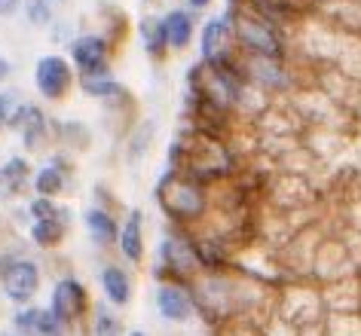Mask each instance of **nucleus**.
I'll list each match as a JSON object with an SVG mask.
<instances>
[{
    "mask_svg": "<svg viewBox=\"0 0 361 336\" xmlns=\"http://www.w3.org/2000/svg\"><path fill=\"white\" fill-rule=\"evenodd\" d=\"M162 168L184 171L200 184L218 189L245 168V159L230 138H214V135L180 125L166 144V166Z\"/></svg>",
    "mask_w": 361,
    "mask_h": 336,
    "instance_id": "nucleus-1",
    "label": "nucleus"
},
{
    "mask_svg": "<svg viewBox=\"0 0 361 336\" xmlns=\"http://www.w3.org/2000/svg\"><path fill=\"white\" fill-rule=\"evenodd\" d=\"M153 202L162 220L180 230H200L214 217V189L184 171L162 168L153 184Z\"/></svg>",
    "mask_w": 361,
    "mask_h": 336,
    "instance_id": "nucleus-2",
    "label": "nucleus"
},
{
    "mask_svg": "<svg viewBox=\"0 0 361 336\" xmlns=\"http://www.w3.org/2000/svg\"><path fill=\"white\" fill-rule=\"evenodd\" d=\"M233 25V40H236V52L245 58H269V61H294V34L279 28V25L267 22L264 15L251 13L245 0H227L221 10Z\"/></svg>",
    "mask_w": 361,
    "mask_h": 336,
    "instance_id": "nucleus-3",
    "label": "nucleus"
},
{
    "mask_svg": "<svg viewBox=\"0 0 361 336\" xmlns=\"http://www.w3.org/2000/svg\"><path fill=\"white\" fill-rule=\"evenodd\" d=\"M153 278L157 281H184L190 285L202 275V260L196 251L193 230L166 223L159 230L157 248H153Z\"/></svg>",
    "mask_w": 361,
    "mask_h": 336,
    "instance_id": "nucleus-4",
    "label": "nucleus"
},
{
    "mask_svg": "<svg viewBox=\"0 0 361 336\" xmlns=\"http://www.w3.org/2000/svg\"><path fill=\"white\" fill-rule=\"evenodd\" d=\"M242 68H245L248 83L255 86L269 104L294 98L303 89V77L297 61H269V58H245L242 56Z\"/></svg>",
    "mask_w": 361,
    "mask_h": 336,
    "instance_id": "nucleus-5",
    "label": "nucleus"
},
{
    "mask_svg": "<svg viewBox=\"0 0 361 336\" xmlns=\"http://www.w3.org/2000/svg\"><path fill=\"white\" fill-rule=\"evenodd\" d=\"M52 125H56V116L47 111V104L22 98L13 120H10V132L6 135H13V138L19 141V147H22L19 153L43 156V153L52 150Z\"/></svg>",
    "mask_w": 361,
    "mask_h": 336,
    "instance_id": "nucleus-6",
    "label": "nucleus"
},
{
    "mask_svg": "<svg viewBox=\"0 0 361 336\" xmlns=\"http://www.w3.org/2000/svg\"><path fill=\"white\" fill-rule=\"evenodd\" d=\"M95 299H92V290L80 275L74 272H61V275L49 285V299H47V309L59 318L68 330H80L86 324L89 312H92Z\"/></svg>",
    "mask_w": 361,
    "mask_h": 336,
    "instance_id": "nucleus-7",
    "label": "nucleus"
},
{
    "mask_svg": "<svg viewBox=\"0 0 361 336\" xmlns=\"http://www.w3.org/2000/svg\"><path fill=\"white\" fill-rule=\"evenodd\" d=\"M31 86L43 104H65L77 89V70L65 52H43L34 61Z\"/></svg>",
    "mask_w": 361,
    "mask_h": 336,
    "instance_id": "nucleus-8",
    "label": "nucleus"
},
{
    "mask_svg": "<svg viewBox=\"0 0 361 336\" xmlns=\"http://www.w3.org/2000/svg\"><path fill=\"white\" fill-rule=\"evenodd\" d=\"M65 56L80 77H98V74H114V58H116V43L102 31H80L68 40Z\"/></svg>",
    "mask_w": 361,
    "mask_h": 336,
    "instance_id": "nucleus-9",
    "label": "nucleus"
},
{
    "mask_svg": "<svg viewBox=\"0 0 361 336\" xmlns=\"http://www.w3.org/2000/svg\"><path fill=\"white\" fill-rule=\"evenodd\" d=\"M74 178H77V156H71L65 150H49L40 156V162H34L31 196L65 199L71 187H74Z\"/></svg>",
    "mask_w": 361,
    "mask_h": 336,
    "instance_id": "nucleus-10",
    "label": "nucleus"
},
{
    "mask_svg": "<svg viewBox=\"0 0 361 336\" xmlns=\"http://www.w3.org/2000/svg\"><path fill=\"white\" fill-rule=\"evenodd\" d=\"M153 309H157L159 321L169 327H187L200 321L193 287L184 281H157L153 285Z\"/></svg>",
    "mask_w": 361,
    "mask_h": 336,
    "instance_id": "nucleus-11",
    "label": "nucleus"
},
{
    "mask_svg": "<svg viewBox=\"0 0 361 336\" xmlns=\"http://www.w3.org/2000/svg\"><path fill=\"white\" fill-rule=\"evenodd\" d=\"M43 281H47L43 263L37 257H31V254H19L16 263L10 266V272H6V278L0 281V297H4L13 309L37 303V297L43 290Z\"/></svg>",
    "mask_w": 361,
    "mask_h": 336,
    "instance_id": "nucleus-12",
    "label": "nucleus"
},
{
    "mask_svg": "<svg viewBox=\"0 0 361 336\" xmlns=\"http://www.w3.org/2000/svg\"><path fill=\"white\" fill-rule=\"evenodd\" d=\"M236 56V40H233V25L224 13H214L209 19L200 22V34H196V61L202 65H214Z\"/></svg>",
    "mask_w": 361,
    "mask_h": 336,
    "instance_id": "nucleus-13",
    "label": "nucleus"
},
{
    "mask_svg": "<svg viewBox=\"0 0 361 336\" xmlns=\"http://www.w3.org/2000/svg\"><path fill=\"white\" fill-rule=\"evenodd\" d=\"M116 260L126 266H144L147 260V214L144 208H126L120 217V239H116Z\"/></svg>",
    "mask_w": 361,
    "mask_h": 336,
    "instance_id": "nucleus-14",
    "label": "nucleus"
},
{
    "mask_svg": "<svg viewBox=\"0 0 361 336\" xmlns=\"http://www.w3.org/2000/svg\"><path fill=\"white\" fill-rule=\"evenodd\" d=\"M98 294L107 306L126 312L135 303V275L123 260H104L98 266Z\"/></svg>",
    "mask_w": 361,
    "mask_h": 336,
    "instance_id": "nucleus-15",
    "label": "nucleus"
},
{
    "mask_svg": "<svg viewBox=\"0 0 361 336\" xmlns=\"http://www.w3.org/2000/svg\"><path fill=\"white\" fill-rule=\"evenodd\" d=\"M120 217L123 211H114V208L104 205H86L83 214H80V223H83L86 239L92 242L95 251L102 254H114L116 251V239H120Z\"/></svg>",
    "mask_w": 361,
    "mask_h": 336,
    "instance_id": "nucleus-16",
    "label": "nucleus"
},
{
    "mask_svg": "<svg viewBox=\"0 0 361 336\" xmlns=\"http://www.w3.org/2000/svg\"><path fill=\"white\" fill-rule=\"evenodd\" d=\"M34 156L13 153L0 162V202H25L31 196Z\"/></svg>",
    "mask_w": 361,
    "mask_h": 336,
    "instance_id": "nucleus-17",
    "label": "nucleus"
},
{
    "mask_svg": "<svg viewBox=\"0 0 361 336\" xmlns=\"http://www.w3.org/2000/svg\"><path fill=\"white\" fill-rule=\"evenodd\" d=\"M162 15V25H166V40L171 56H180V52L196 46V34H200V15H196L190 6H169Z\"/></svg>",
    "mask_w": 361,
    "mask_h": 336,
    "instance_id": "nucleus-18",
    "label": "nucleus"
},
{
    "mask_svg": "<svg viewBox=\"0 0 361 336\" xmlns=\"http://www.w3.org/2000/svg\"><path fill=\"white\" fill-rule=\"evenodd\" d=\"M153 144H157V120H150V116H138V120H135L120 138L123 159L129 162V166H141V162L150 156Z\"/></svg>",
    "mask_w": 361,
    "mask_h": 336,
    "instance_id": "nucleus-19",
    "label": "nucleus"
},
{
    "mask_svg": "<svg viewBox=\"0 0 361 336\" xmlns=\"http://www.w3.org/2000/svg\"><path fill=\"white\" fill-rule=\"evenodd\" d=\"M138 43H141V52L147 56V61L153 65H166L171 49H169V40H166V25H162V15L159 13H144L138 19Z\"/></svg>",
    "mask_w": 361,
    "mask_h": 336,
    "instance_id": "nucleus-20",
    "label": "nucleus"
},
{
    "mask_svg": "<svg viewBox=\"0 0 361 336\" xmlns=\"http://www.w3.org/2000/svg\"><path fill=\"white\" fill-rule=\"evenodd\" d=\"M71 230H74V217H56V220H28V223H25V235H28L31 248L47 251V254L65 248Z\"/></svg>",
    "mask_w": 361,
    "mask_h": 336,
    "instance_id": "nucleus-21",
    "label": "nucleus"
},
{
    "mask_svg": "<svg viewBox=\"0 0 361 336\" xmlns=\"http://www.w3.org/2000/svg\"><path fill=\"white\" fill-rule=\"evenodd\" d=\"M95 141V132L92 125L83 123V120H59L56 116V125H52V150H65L71 156H80L92 147Z\"/></svg>",
    "mask_w": 361,
    "mask_h": 336,
    "instance_id": "nucleus-22",
    "label": "nucleus"
},
{
    "mask_svg": "<svg viewBox=\"0 0 361 336\" xmlns=\"http://www.w3.org/2000/svg\"><path fill=\"white\" fill-rule=\"evenodd\" d=\"M80 333L83 336H126L129 327H126L120 309H114V306H107L104 299H98L86 318V324L80 327Z\"/></svg>",
    "mask_w": 361,
    "mask_h": 336,
    "instance_id": "nucleus-23",
    "label": "nucleus"
},
{
    "mask_svg": "<svg viewBox=\"0 0 361 336\" xmlns=\"http://www.w3.org/2000/svg\"><path fill=\"white\" fill-rule=\"evenodd\" d=\"M22 217L28 220H56V217H74V205L65 199H47V196H28L22 202Z\"/></svg>",
    "mask_w": 361,
    "mask_h": 336,
    "instance_id": "nucleus-24",
    "label": "nucleus"
},
{
    "mask_svg": "<svg viewBox=\"0 0 361 336\" xmlns=\"http://www.w3.org/2000/svg\"><path fill=\"white\" fill-rule=\"evenodd\" d=\"M43 306L28 303V306H16L10 312V330L19 336H37V321H40Z\"/></svg>",
    "mask_w": 361,
    "mask_h": 336,
    "instance_id": "nucleus-25",
    "label": "nucleus"
},
{
    "mask_svg": "<svg viewBox=\"0 0 361 336\" xmlns=\"http://www.w3.org/2000/svg\"><path fill=\"white\" fill-rule=\"evenodd\" d=\"M22 13H25V22L37 31H49L56 25V4H49V0H25Z\"/></svg>",
    "mask_w": 361,
    "mask_h": 336,
    "instance_id": "nucleus-26",
    "label": "nucleus"
},
{
    "mask_svg": "<svg viewBox=\"0 0 361 336\" xmlns=\"http://www.w3.org/2000/svg\"><path fill=\"white\" fill-rule=\"evenodd\" d=\"M19 101H22V95L16 92V89H10V86L0 89V138L10 132V120H13V113H16V107H19Z\"/></svg>",
    "mask_w": 361,
    "mask_h": 336,
    "instance_id": "nucleus-27",
    "label": "nucleus"
},
{
    "mask_svg": "<svg viewBox=\"0 0 361 336\" xmlns=\"http://www.w3.org/2000/svg\"><path fill=\"white\" fill-rule=\"evenodd\" d=\"M71 333H74V330H68V327L61 324L47 306H43L40 321H37V336H71Z\"/></svg>",
    "mask_w": 361,
    "mask_h": 336,
    "instance_id": "nucleus-28",
    "label": "nucleus"
},
{
    "mask_svg": "<svg viewBox=\"0 0 361 336\" xmlns=\"http://www.w3.org/2000/svg\"><path fill=\"white\" fill-rule=\"evenodd\" d=\"M92 202L95 205H104V208H114V211H126V208H120V202H116V196H114V189L107 187V184H95L92 189Z\"/></svg>",
    "mask_w": 361,
    "mask_h": 336,
    "instance_id": "nucleus-29",
    "label": "nucleus"
},
{
    "mask_svg": "<svg viewBox=\"0 0 361 336\" xmlns=\"http://www.w3.org/2000/svg\"><path fill=\"white\" fill-rule=\"evenodd\" d=\"M22 251H16V248H0V281L6 278V272H10V266L16 263V257H19Z\"/></svg>",
    "mask_w": 361,
    "mask_h": 336,
    "instance_id": "nucleus-30",
    "label": "nucleus"
},
{
    "mask_svg": "<svg viewBox=\"0 0 361 336\" xmlns=\"http://www.w3.org/2000/svg\"><path fill=\"white\" fill-rule=\"evenodd\" d=\"M25 0H0V19H13L16 13H22Z\"/></svg>",
    "mask_w": 361,
    "mask_h": 336,
    "instance_id": "nucleus-31",
    "label": "nucleus"
},
{
    "mask_svg": "<svg viewBox=\"0 0 361 336\" xmlns=\"http://www.w3.org/2000/svg\"><path fill=\"white\" fill-rule=\"evenodd\" d=\"M10 77H13V61L0 52V89H4L6 83H10Z\"/></svg>",
    "mask_w": 361,
    "mask_h": 336,
    "instance_id": "nucleus-32",
    "label": "nucleus"
},
{
    "mask_svg": "<svg viewBox=\"0 0 361 336\" xmlns=\"http://www.w3.org/2000/svg\"><path fill=\"white\" fill-rule=\"evenodd\" d=\"M212 4H214V0H184V6H190L196 15L205 13V10H212Z\"/></svg>",
    "mask_w": 361,
    "mask_h": 336,
    "instance_id": "nucleus-33",
    "label": "nucleus"
},
{
    "mask_svg": "<svg viewBox=\"0 0 361 336\" xmlns=\"http://www.w3.org/2000/svg\"><path fill=\"white\" fill-rule=\"evenodd\" d=\"M126 336H150V333H147V330H141V327H132V330L126 333Z\"/></svg>",
    "mask_w": 361,
    "mask_h": 336,
    "instance_id": "nucleus-34",
    "label": "nucleus"
},
{
    "mask_svg": "<svg viewBox=\"0 0 361 336\" xmlns=\"http://www.w3.org/2000/svg\"><path fill=\"white\" fill-rule=\"evenodd\" d=\"M0 336H19V333H13V330H0Z\"/></svg>",
    "mask_w": 361,
    "mask_h": 336,
    "instance_id": "nucleus-35",
    "label": "nucleus"
},
{
    "mask_svg": "<svg viewBox=\"0 0 361 336\" xmlns=\"http://www.w3.org/2000/svg\"><path fill=\"white\" fill-rule=\"evenodd\" d=\"M49 4H56V6H59V4H65V0H49Z\"/></svg>",
    "mask_w": 361,
    "mask_h": 336,
    "instance_id": "nucleus-36",
    "label": "nucleus"
},
{
    "mask_svg": "<svg viewBox=\"0 0 361 336\" xmlns=\"http://www.w3.org/2000/svg\"><path fill=\"white\" fill-rule=\"evenodd\" d=\"M144 4H153V0H144Z\"/></svg>",
    "mask_w": 361,
    "mask_h": 336,
    "instance_id": "nucleus-37",
    "label": "nucleus"
}]
</instances>
